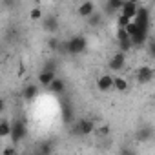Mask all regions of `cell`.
I'll use <instances>...</instances> for the list:
<instances>
[{"mask_svg": "<svg viewBox=\"0 0 155 155\" xmlns=\"http://www.w3.org/2000/svg\"><path fill=\"white\" fill-rule=\"evenodd\" d=\"M4 108H6V104H4V101H2V99H0V113L4 111Z\"/></svg>", "mask_w": 155, "mask_h": 155, "instance_id": "484cf974", "label": "cell"}, {"mask_svg": "<svg viewBox=\"0 0 155 155\" xmlns=\"http://www.w3.org/2000/svg\"><path fill=\"white\" fill-rule=\"evenodd\" d=\"M130 22H131V20H130L128 17H124V15H120V17L117 18V24H119V28H126Z\"/></svg>", "mask_w": 155, "mask_h": 155, "instance_id": "7402d4cb", "label": "cell"}, {"mask_svg": "<svg viewBox=\"0 0 155 155\" xmlns=\"http://www.w3.org/2000/svg\"><path fill=\"white\" fill-rule=\"evenodd\" d=\"M126 66V53L124 51H117L111 58H110V68L113 69V71H119V69H122Z\"/></svg>", "mask_w": 155, "mask_h": 155, "instance_id": "8992f818", "label": "cell"}, {"mask_svg": "<svg viewBox=\"0 0 155 155\" xmlns=\"http://www.w3.org/2000/svg\"><path fill=\"white\" fill-rule=\"evenodd\" d=\"M37 91H38V88H37L35 84H29V86H26V88H24L22 97H24L26 101H33V99L37 97Z\"/></svg>", "mask_w": 155, "mask_h": 155, "instance_id": "5bb4252c", "label": "cell"}, {"mask_svg": "<svg viewBox=\"0 0 155 155\" xmlns=\"http://www.w3.org/2000/svg\"><path fill=\"white\" fill-rule=\"evenodd\" d=\"M117 40H119V48H120V51H124V53H128L130 49H131V40H130V35L124 31V28H119V33H117Z\"/></svg>", "mask_w": 155, "mask_h": 155, "instance_id": "277c9868", "label": "cell"}, {"mask_svg": "<svg viewBox=\"0 0 155 155\" xmlns=\"http://www.w3.org/2000/svg\"><path fill=\"white\" fill-rule=\"evenodd\" d=\"M113 88L117 91H126L128 90V81L122 77H113Z\"/></svg>", "mask_w": 155, "mask_h": 155, "instance_id": "9a60e30c", "label": "cell"}, {"mask_svg": "<svg viewBox=\"0 0 155 155\" xmlns=\"http://www.w3.org/2000/svg\"><path fill=\"white\" fill-rule=\"evenodd\" d=\"M122 2H124V0H108V9H110L111 13H113V11H120Z\"/></svg>", "mask_w": 155, "mask_h": 155, "instance_id": "e0dca14e", "label": "cell"}, {"mask_svg": "<svg viewBox=\"0 0 155 155\" xmlns=\"http://www.w3.org/2000/svg\"><path fill=\"white\" fill-rule=\"evenodd\" d=\"M137 8H139V4H133V2H130V0H124V2H122V8H120V15H124V17H128L130 20H133V17H135V13H137Z\"/></svg>", "mask_w": 155, "mask_h": 155, "instance_id": "ba28073f", "label": "cell"}, {"mask_svg": "<svg viewBox=\"0 0 155 155\" xmlns=\"http://www.w3.org/2000/svg\"><path fill=\"white\" fill-rule=\"evenodd\" d=\"M93 130H95V124L90 119L79 120V122H77V128H75V131L79 133V135H90V133H93Z\"/></svg>", "mask_w": 155, "mask_h": 155, "instance_id": "5b68a950", "label": "cell"}, {"mask_svg": "<svg viewBox=\"0 0 155 155\" xmlns=\"http://www.w3.org/2000/svg\"><path fill=\"white\" fill-rule=\"evenodd\" d=\"M40 151H42V153H49V151H51V146H42Z\"/></svg>", "mask_w": 155, "mask_h": 155, "instance_id": "d4e9b609", "label": "cell"}, {"mask_svg": "<svg viewBox=\"0 0 155 155\" xmlns=\"http://www.w3.org/2000/svg\"><path fill=\"white\" fill-rule=\"evenodd\" d=\"M44 28H46L48 31H57V28H58V24H57V20H55L53 17H49V18L46 20V24H44Z\"/></svg>", "mask_w": 155, "mask_h": 155, "instance_id": "ac0fdd59", "label": "cell"}, {"mask_svg": "<svg viewBox=\"0 0 155 155\" xmlns=\"http://www.w3.org/2000/svg\"><path fill=\"white\" fill-rule=\"evenodd\" d=\"M133 22L140 28V29H148L150 28V13L146 8H137V13L133 17Z\"/></svg>", "mask_w": 155, "mask_h": 155, "instance_id": "3957f363", "label": "cell"}, {"mask_svg": "<svg viewBox=\"0 0 155 155\" xmlns=\"http://www.w3.org/2000/svg\"><path fill=\"white\" fill-rule=\"evenodd\" d=\"M130 2H133V4H139V2H140V0H130Z\"/></svg>", "mask_w": 155, "mask_h": 155, "instance_id": "4316f807", "label": "cell"}, {"mask_svg": "<svg viewBox=\"0 0 155 155\" xmlns=\"http://www.w3.org/2000/svg\"><path fill=\"white\" fill-rule=\"evenodd\" d=\"M22 137H26V122L18 119V120L11 122V133H9V139L17 144V142L22 140Z\"/></svg>", "mask_w": 155, "mask_h": 155, "instance_id": "7a4b0ae2", "label": "cell"}, {"mask_svg": "<svg viewBox=\"0 0 155 155\" xmlns=\"http://www.w3.org/2000/svg\"><path fill=\"white\" fill-rule=\"evenodd\" d=\"M93 11H95V6H93L91 0H86V2H82V4L79 6V15L84 17V18H86V17H91Z\"/></svg>", "mask_w": 155, "mask_h": 155, "instance_id": "4fadbf2b", "label": "cell"}, {"mask_svg": "<svg viewBox=\"0 0 155 155\" xmlns=\"http://www.w3.org/2000/svg\"><path fill=\"white\" fill-rule=\"evenodd\" d=\"M49 48H53V49H57V48H58V42H57V38H51V40H49Z\"/></svg>", "mask_w": 155, "mask_h": 155, "instance_id": "cb8c5ba5", "label": "cell"}, {"mask_svg": "<svg viewBox=\"0 0 155 155\" xmlns=\"http://www.w3.org/2000/svg\"><path fill=\"white\" fill-rule=\"evenodd\" d=\"M2 153H4V155H13V153H17V150H15V148H4Z\"/></svg>", "mask_w": 155, "mask_h": 155, "instance_id": "603a6c76", "label": "cell"}, {"mask_svg": "<svg viewBox=\"0 0 155 155\" xmlns=\"http://www.w3.org/2000/svg\"><path fill=\"white\" fill-rule=\"evenodd\" d=\"M11 133V122L9 120H0V139H8Z\"/></svg>", "mask_w": 155, "mask_h": 155, "instance_id": "2e32d148", "label": "cell"}, {"mask_svg": "<svg viewBox=\"0 0 155 155\" xmlns=\"http://www.w3.org/2000/svg\"><path fill=\"white\" fill-rule=\"evenodd\" d=\"M55 69H48V68H44L40 73H38V84L40 86H48L53 79H55Z\"/></svg>", "mask_w": 155, "mask_h": 155, "instance_id": "30bf717a", "label": "cell"}, {"mask_svg": "<svg viewBox=\"0 0 155 155\" xmlns=\"http://www.w3.org/2000/svg\"><path fill=\"white\" fill-rule=\"evenodd\" d=\"M137 29H139V26H137V24H135L133 20H131V22H130V24H128V26L124 28V31H126V33H128L130 37H131V35H133V33H135Z\"/></svg>", "mask_w": 155, "mask_h": 155, "instance_id": "44dd1931", "label": "cell"}, {"mask_svg": "<svg viewBox=\"0 0 155 155\" xmlns=\"http://www.w3.org/2000/svg\"><path fill=\"white\" fill-rule=\"evenodd\" d=\"M93 131L97 133V137H108L110 135V126H101V128L97 126Z\"/></svg>", "mask_w": 155, "mask_h": 155, "instance_id": "ffe728a7", "label": "cell"}, {"mask_svg": "<svg viewBox=\"0 0 155 155\" xmlns=\"http://www.w3.org/2000/svg\"><path fill=\"white\" fill-rule=\"evenodd\" d=\"M48 88H49V91H51V93L60 95V93H64V90H66V82H64L62 79H58V77H55V79L48 84Z\"/></svg>", "mask_w": 155, "mask_h": 155, "instance_id": "7c38bea8", "label": "cell"}, {"mask_svg": "<svg viewBox=\"0 0 155 155\" xmlns=\"http://www.w3.org/2000/svg\"><path fill=\"white\" fill-rule=\"evenodd\" d=\"M151 79H153V69L150 66L139 68V71H137V81L140 84H148V82H151Z\"/></svg>", "mask_w": 155, "mask_h": 155, "instance_id": "52a82bcc", "label": "cell"}, {"mask_svg": "<svg viewBox=\"0 0 155 155\" xmlns=\"http://www.w3.org/2000/svg\"><path fill=\"white\" fill-rule=\"evenodd\" d=\"M130 40H131V44L133 46H142L146 40H148V29H137L131 37H130Z\"/></svg>", "mask_w": 155, "mask_h": 155, "instance_id": "8fae6325", "label": "cell"}, {"mask_svg": "<svg viewBox=\"0 0 155 155\" xmlns=\"http://www.w3.org/2000/svg\"><path fill=\"white\" fill-rule=\"evenodd\" d=\"M29 18L35 20V22L40 20V18H42V9H40V8H33V9L29 11Z\"/></svg>", "mask_w": 155, "mask_h": 155, "instance_id": "d6986e66", "label": "cell"}, {"mask_svg": "<svg viewBox=\"0 0 155 155\" xmlns=\"http://www.w3.org/2000/svg\"><path fill=\"white\" fill-rule=\"evenodd\" d=\"M97 88L101 91H110L113 88V77L111 75H101L97 79Z\"/></svg>", "mask_w": 155, "mask_h": 155, "instance_id": "9c48e42d", "label": "cell"}, {"mask_svg": "<svg viewBox=\"0 0 155 155\" xmlns=\"http://www.w3.org/2000/svg\"><path fill=\"white\" fill-rule=\"evenodd\" d=\"M66 49H68V53H71V55L82 53V51L86 49V38H84V37H71V38L68 40V44H66Z\"/></svg>", "mask_w": 155, "mask_h": 155, "instance_id": "6da1fadb", "label": "cell"}]
</instances>
